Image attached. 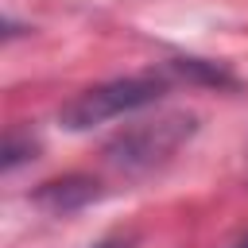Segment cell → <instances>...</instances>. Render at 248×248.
<instances>
[{
	"mask_svg": "<svg viewBox=\"0 0 248 248\" xmlns=\"http://www.w3.org/2000/svg\"><path fill=\"white\" fill-rule=\"evenodd\" d=\"M167 85H170L167 70H159V74L147 70V74H128V78L89 85L58 108V124L66 132H89L97 124H108V120H120L128 112H140V108L155 105L167 93Z\"/></svg>",
	"mask_w": 248,
	"mask_h": 248,
	"instance_id": "1",
	"label": "cell"
},
{
	"mask_svg": "<svg viewBox=\"0 0 248 248\" xmlns=\"http://www.w3.org/2000/svg\"><path fill=\"white\" fill-rule=\"evenodd\" d=\"M194 132H198V120L190 112H170V116L128 124L124 132H116L105 143V163L128 178H143V174L167 167Z\"/></svg>",
	"mask_w": 248,
	"mask_h": 248,
	"instance_id": "2",
	"label": "cell"
},
{
	"mask_svg": "<svg viewBox=\"0 0 248 248\" xmlns=\"http://www.w3.org/2000/svg\"><path fill=\"white\" fill-rule=\"evenodd\" d=\"M97 198H101V186L93 178H85V174L50 178V182H43L35 190V202L43 209H50V213H74V209H81V205H89Z\"/></svg>",
	"mask_w": 248,
	"mask_h": 248,
	"instance_id": "3",
	"label": "cell"
},
{
	"mask_svg": "<svg viewBox=\"0 0 248 248\" xmlns=\"http://www.w3.org/2000/svg\"><path fill=\"white\" fill-rule=\"evenodd\" d=\"M35 151H39V140L27 132V128H12L8 136H4V170H16L19 163H27V159H35Z\"/></svg>",
	"mask_w": 248,
	"mask_h": 248,
	"instance_id": "4",
	"label": "cell"
},
{
	"mask_svg": "<svg viewBox=\"0 0 248 248\" xmlns=\"http://www.w3.org/2000/svg\"><path fill=\"white\" fill-rule=\"evenodd\" d=\"M97 248H132V240H120V236H116V240H101Z\"/></svg>",
	"mask_w": 248,
	"mask_h": 248,
	"instance_id": "5",
	"label": "cell"
},
{
	"mask_svg": "<svg viewBox=\"0 0 248 248\" xmlns=\"http://www.w3.org/2000/svg\"><path fill=\"white\" fill-rule=\"evenodd\" d=\"M236 248H248V236H244V240H240V244H236Z\"/></svg>",
	"mask_w": 248,
	"mask_h": 248,
	"instance_id": "6",
	"label": "cell"
}]
</instances>
